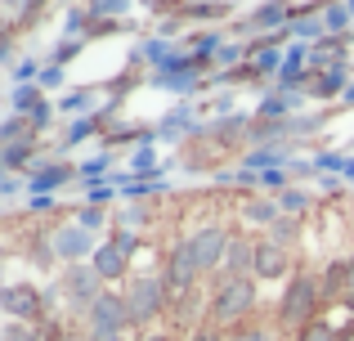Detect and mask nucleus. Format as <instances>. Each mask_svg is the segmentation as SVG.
Segmentation results:
<instances>
[{
	"label": "nucleus",
	"mask_w": 354,
	"mask_h": 341,
	"mask_svg": "<svg viewBox=\"0 0 354 341\" xmlns=\"http://www.w3.org/2000/svg\"><path fill=\"white\" fill-rule=\"evenodd\" d=\"M319 306H328V301H323V283L314 279L310 270H301V274L287 279V292L278 297V324L301 333V328H310L314 319H319Z\"/></svg>",
	"instance_id": "obj_1"
},
{
	"label": "nucleus",
	"mask_w": 354,
	"mask_h": 341,
	"mask_svg": "<svg viewBox=\"0 0 354 341\" xmlns=\"http://www.w3.org/2000/svg\"><path fill=\"white\" fill-rule=\"evenodd\" d=\"M256 310V279H220L207 301L211 328H238Z\"/></svg>",
	"instance_id": "obj_2"
},
{
	"label": "nucleus",
	"mask_w": 354,
	"mask_h": 341,
	"mask_svg": "<svg viewBox=\"0 0 354 341\" xmlns=\"http://www.w3.org/2000/svg\"><path fill=\"white\" fill-rule=\"evenodd\" d=\"M171 306V292H166L162 274H139L126 292V310H130V328H148L153 319H162V310Z\"/></svg>",
	"instance_id": "obj_3"
},
{
	"label": "nucleus",
	"mask_w": 354,
	"mask_h": 341,
	"mask_svg": "<svg viewBox=\"0 0 354 341\" xmlns=\"http://www.w3.org/2000/svg\"><path fill=\"white\" fill-rule=\"evenodd\" d=\"M162 279H166V292H171V301H184V297H193V292H198L202 270H198V261H193V252H189V238L171 247Z\"/></svg>",
	"instance_id": "obj_4"
},
{
	"label": "nucleus",
	"mask_w": 354,
	"mask_h": 341,
	"mask_svg": "<svg viewBox=\"0 0 354 341\" xmlns=\"http://www.w3.org/2000/svg\"><path fill=\"white\" fill-rule=\"evenodd\" d=\"M99 297H104V279H99V270H95V265H72L68 279H63V301H68L77 315H90Z\"/></svg>",
	"instance_id": "obj_5"
},
{
	"label": "nucleus",
	"mask_w": 354,
	"mask_h": 341,
	"mask_svg": "<svg viewBox=\"0 0 354 341\" xmlns=\"http://www.w3.org/2000/svg\"><path fill=\"white\" fill-rule=\"evenodd\" d=\"M90 337H121L130 328V310H126V292H104L90 310Z\"/></svg>",
	"instance_id": "obj_6"
},
{
	"label": "nucleus",
	"mask_w": 354,
	"mask_h": 341,
	"mask_svg": "<svg viewBox=\"0 0 354 341\" xmlns=\"http://www.w3.org/2000/svg\"><path fill=\"white\" fill-rule=\"evenodd\" d=\"M229 243H234V238H229L220 225H207V229H198V234L189 238V252H193V261H198V270H202V274H216L220 265H225V252H229Z\"/></svg>",
	"instance_id": "obj_7"
},
{
	"label": "nucleus",
	"mask_w": 354,
	"mask_h": 341,
	"mask_svg": "<svg viewBox=\"0 0 354 341\" xmlns=\"http://www.w3.org/2000/svg\"><path fill=\"white\" fill-rule=\"evenodd\" d=\"M220 279H256V243L234 238L225 252V265H220Z\"/></svg>",
	"instance_id": "obj_8"
},
{
	"label": "nucleus",
	"mask_w": 354,
	"mask_h": 341,
	"mask_svg": "<svg viewBox=\"0 0 354 341\" xmlns=\"http://www.w3.org/2000/svg\"><path fill=\"white\" fill-rule=\"evenodd\" d=\"M287 274V247H278L274 238L256 243V279H283Z\"/></svg>",
	"instance_id": "obj_9"
},
{
	"label": "nucleus",
	"mask_w": 354,
	"mask_h": 341,
	"mask_svg": "<svg viewBox=\"0 0 354 341\" xmlns=\"http://www.w3.org/2000/svg\"><path fill=\"white\" fill-rule=\"evenodd\" d=\"M5 315L18 319V324L41 319V292H32V288H9L5 292Z\"/></svg>",
	"instance_id": "obj_10"
},
{
	"label": "nucleus",
	"mask_w": 354,
	"mask_h": 341,
	"mask_svg": "<svg viewBox=\"0 0 354 341\" xmlns=\"http://www.w3.org/2000/svg\"><path fill=\"white\" fill-rule=\"evenodd\" d=\"M323 301H337V297H346L350 292V261H332L328 265V274H323Z\"/></svg>",
	"instance_id": "obj_11"
},
{
	"label": "nucleus",
	"mask_w": 354,
	"mask_h": 341,
	"mask_svg": "<svg viewBox=\"0 0 354 341\" xmlns=\"http://www.w3.org/2000/svg\"><path fill=\"white\" fill-rule=\"evenodd\" d=\"M95 270H99V279H117V274H126V252H121L117 243H104L95 252Z\"/></svg>",
	"instance_id": "obj_12"
},
{
	"label": "nucleus",
	"mask_w": 354,
	"mask_h": 341,
	"mask_svg": "<svg viewBox=\"0 0 354 341\" xmlns=\"http://www.w3.org/2000/svg\"><path fill=\"white\" fill-rule=\"evenodd\" d=\"M90 247V238H86V229H63L59 238H54V252L63 256V261H77L81 252Z\"/></svg>",
	"instance_id": "obj_13"
},
{
	"label": "nucleus",
	"mask_w": 354,
	"mask_h": 341,
	"mask_svg": "<svg viewBox=\"0 0 354 341\" xmlns=\"http://www.w3.org/2000/svg\"><path fill=\"white\" fill-rule=\"evenodd\" d=\"M296 229H301V220H296V216H278V220H274V229H269V238H274L278 247H287V243L296 238Z\"/></svg>",
	"instance_id": "obj_14"
},
{
	"label": "nucleus",
	"mask_w": 354,
	"mask_h": 341,
	"mask_svg": "<svg viewBox=\"0 0 354 341\" xmlns=\"http://www.w3.org/2000/svg\"><path fill=\"white\" fill-rule=\"evenodd\" d=\"M247 220H256V225H274L278 220V207L274 202H247V211H242Z\"/></svg>",
	"instance_id": "obj_15"
},
{
	"label": "nucleus",
	"mask_w": 354,
	"mask_h": 341,
	"mask_svg": "<svg viewBox=\"0 0 354 341\" xmlns=\"http://www.w3.org/2000/svg\"><path fill=\"white\" fill-rule=\"evenodd\" d=\"M283 18H287L283 5H269V9H260V14H251L247 27H269V23H283Z\"/></svg>",
	"instance_id": "obj_16"
},
{
	"label": "nucleus",
	"mask_w": 354,
	"mask_h": 341,
	"mask_svg": "<svg viewBox=\"0 0 354 341\" xmlns=\"http://www.w3.org/2000/svg\"><path fill=\"white\" fill-rule=\"evenodd\" d=\"M225 341H269V328H256V324H238Z\"/></svg>",
	"instance_id": "obj_17"
},
{
	"label": "nucleus",
	"mask_w": 354,
	"mask_h": 341,
	"mask_svg": "<svg viewBox=\"0 0 354 341\" xmlns=\"http://www.w3.org/2000/svg\"><path fill=\"white\" fill-rule=\"evenodd\" d=\"M5 341H41V333H36L32 324H18V319H9V328H5Z\"/></svg>",
	"instance_id": "obj_18"
},
{
	"label": "nucleus",
	"mask_w": 354,
	"mask_h": 341,
	"mask_svg": "<svg viewBox=\"0 0 354 341\" xmlns=\"http://www.w3.org/2000/svg\"><path fill=\"white\" fill-rule=\"evenodd\" d=\"M337 86H341V72H328V77H323L319 86H314V95H332Z\"/></svg>",
	"instance_id": "obj_19"
},
{
	"label": "nucleus",
	"mask_w": 354,
	"mask_h": 341,
	"mask_svg": "<svg viewBox=\"0 0 354 341\" xmlns=\"http://www.w3.org/2000/svg\"><path fill=\"white\" fill-rule=\"evenodd\" d=\"M63 175H68V171H45V175H36V189H54Z\"/></svg>",
	"instance_id": "obj_20"
},
{
	"label": "nucleus",
	"mask_w": 354,
	"mask_h": 341,
	"mask_svg": "<svg viewBox=\"0 0 354 341\" xmlns=\"http://www.w3.org/2000/svg\"><path fill=\"white\" fill-rule=\"evenodd\" d=\"M126 0H95V14H121Z\"/></svg>",
	"instance_id": "obj_21"
},
{
	"label": "nucleus",
	"mask_w": 354,
	"mask_h": 341,
	"mask_svg": "<svg viewBox=\"0 0 354 341\" xmlns=\"http://www.w3.org/2000/svg\"><path fill=\"white\" fill-rule=\"evenodd\" d=\"M23 158H27V144H9V153H5V162H9V167H18Z\"/></svg>",
	"instance_id": "obj_22"
},
{
	"label": "nucleus",
	"mask_w": 354,
	"mask_h": 341,
	"mask_svg": "<svg viewBox=\"0 0 354 341\" xmlns=\"http://www.w3.org/2000/svg\"><path fill=\"white\" fill-rule=\"evenodd\" d=\"M193 341H225V337H220V333H216V328H211V324H207V328H198V337H193Z\"/></svg>",
	"instance_id": "obj_23"
},
{
	"label": "nucleus",
	"mask_w": 354,
	"mask_h": 341,
	"mask_svg": "<svg viewBox=\"0 0 354 341\" xmlns=\"http://www.w3.org/2000/svg\"><path fill=\"white\" fill-rule=\"evenodd\" d=\"M104 225V220H99V211H86V216H81V229H99Z\"/></svg>",
	"instance_id": "obj_24"
},
{
	"label": "nucleus",
	"mask_w": 354,
	"mask_h": 341,
	"mask_svg": "<svg viewBox=\"0 0 354 341\" xmlns=\"http://www.w3.org/2000/svg\"><path fill=\"white\" fill-rule=\"evenodd\" d=\"M139 341H171L166 333H148V337H139Z\"/></svg>",
	"instance_id": "obj_25"
},
{
	"label": "nucleus",
	"mask_w": 354,
	"mask_h": 341,
	"mask_svg": "<svg viewBox=\"0 0 354 341\" xmlns=\"http://www.w3.org/2000/svg\"><path fill=\"white\" fill-rule=\"evenodd\" d=\"M346 297H354V256H350V292H346Z\"/></svg>",
	"instance_id": "obj_26"
},
{
	"label": "nucleus",
	"mask_w": 354,
	"mask_h": 341,
	"mask_svg": "<svg viewBox=\"0 0 354 341\" xmlns=\"http://www.w3.org/2000/svg\"><path fill=\"white\" fill-rule=\"evenodd\" d=\"M90 341H121V337H90Z\"/></svg>",
	"instance_id": "obj_27"
}]
</instances>
